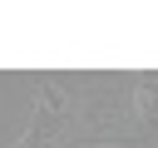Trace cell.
Returning <instances> with one entry per match:
<instances>
[{"label": "cell", "mask_w": 158, "mask_h": 148, "mask_svg": "<svg viewBox=\"0 0 158 148\" xmlns=\"http://www.w3.org/2000/svg\"><path fill=\"white\" fill-rule=\"evenodd\" d=\"M35 109H40V113H49V118H54V123H64V128L74 123V99H69L59 84H49V79H40V84H35Z\"/></svg>", "instance_id": "1"}]
</instances>
